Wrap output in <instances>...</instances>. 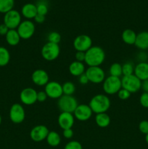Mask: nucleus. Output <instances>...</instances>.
<instances>
[{
  "label": "nucleus",
  "instance_id": "nucleus-13",
  "mask_svg": "<svg viewBox=\"0 0 148 149\" xmlns=\"http://www.w3.org/2000/svg\"><path fill=\"white\" fill-rule=\"evenodd\" d=\"M20 100L23 104L31 106L37 101V92L31 87L23 89L20 92Z\"/></svg>",
  "mask_w": 148,
  "mask_h": 149
},
{
  "label": "nucleus",
  "instance_id": "nucleus-3",
  "mask_svg": "<svg viewBox=\"0 0 148 149\" xmlns=\"http://www.w3.org/2000/svg\"><path fill=\"white\" fill-rule=\"evenodd\" d=\"M78 103L73 95H62L57 101V106L61 112H68L73 113L75 111Z\"/></svg>",
  "mask_w": 148,
  "mask_h": 149
},
{
  "label": "nucleus",
  "instance_id": "nucleus-35",
  "mask_svg": "<svg viewBox=\"0 0 148 149\" xmlns=\"http://www.w3.org/2000/svg\"><path fill=\"white\" fill-rule=\"evenodd\" d=\"M139 103L144 108L148 109V93H143L139 97Z\"/></svg>",
  "mask_w": 148,
  "mask_h": 149
},
{
  "label": "nucleus",
  "instance_id": "nucleus-5",
  "mask_svg": "<svg viewBox=\"0 0 148 149\" xmlns=\"http://www.w3.org/2000/svg\"><path fill=\"white\" fill-rule=\"evenodd\" d=\"M122 88L128 90L131 93H135L142 88V81L134 74L129 76H123L121 79Z\"/></svg>",
  "mask_w": 148,
  "mask_h": 149
},
{
  "label": "nucleus",
  "instance_id": "nucleus-41",
  "mask_svg": "<svg viewBox=\"0 0 148 149\" xmlns=\"http://www.w3.org/2000/svg\"><path fill=\"white\" fill-rule=\"evenodd\" d=\"M9 30L10 29H8V27L4 23L0 24V35L1 36H6V34L9 31Z\"/></svg>",
  "mask_w": 148,
  "mask_h": 149
},
{
  "label": "nucleus",
  "instance_id": "nucleus-4",
  "mask_svg": "<svg viewBox=\"0 0 148 149\" xmlns=\"http://www.w3.org/2000/svg\"><path fill=\"white\" fill-rule=\"evenodd\" d=\"M41 56L47 61H53L59 57L60 48L58 44L46 42L41 48Z\"/></svg>",
  "mask_w": 148,
  "mask_h": 149
},
{
  "label": "nucleus",
  "instance_id": "nucleus-15",
  "mask_svg": "<svg viewBox=\"0 0 148 149\" xmlns=\"http://www.w3.org/2000/svg\"><path fill=\"white\" fill-rule=\"evenodd\" d=\"M73 113L75 119L81 122H85L91 117L93 112L89 105L80 104L78 105Z\"/></svg>",
  "mask_w": 148,
  "mask_h": 149
},
{
  "label": "nucleus",
  "instance_id": "nucleus-22",
  "mask_svg": "<svg viewBox=\"0 0 148 149\" xmlns=\"http://www.w3.org/2000/svg\"><path fill=\"white\" fill-rule=\"evenodd\" d=\"M6 41H7V44L10 46H16L20 42V35L17 33V29H10L9 31L5 36Z\"/></svg>",
  "mask_w": 148,
  "mask_h": 149
},
{
  "label": "nucleus",
  "instance_id": "nucleus-29",
  "mask_svg": "<svg viewBox=\"0 0 148 149\" xmlns=\"http://www.w3.org/2000/svg\"><path fill=\"white\" fill-rule=\"evenodd\" d=\"M109 72H110V76L115 77H118L120 78V76L123 75L122 73V65L119 63H114L112 64L109 69Z\"/></svg>",
  "mask_w": 148,
  "mask_h": 149
},
{
  "label": "nucleus",
  "instance_id": "nucleus-36",
  "mask_svg": "<svg viewBox=\"0 0 148 149\" xmlns=\"http://www.w3.org/2000/svg\"><path fill=\"white\" fill-rule=\"evenodd\" d=\"M139 130L142 134H148V121L143 120L139 124Z\"/></svg>",
  "mask_w": 148,
  "mask_h": 149
},
{
  "label": "nucleus",
  "instance_id": "nucleus-16",
  "mask_svg": "<svg viewBox=\"0 0 148 149\" xmlns=\"http://www.w3.org/2000/svg\"><path fill=\"white\" fill-rule=\"evenodd\" d=\"M31 80L36 85L45 86L49 81V77L46 71L36 69L32 73Z\"/></svg>",
  "mask_w": 148,
  "mask_h": 149
},
{
  "label": "nucleus",
  "instance_id": "nucleus-21",
  "mask_svg": "<svg viewBox=\"0 0 148 149\" xmlns=\"http://www.w3.org/2000/svg\"><path fill=\"white\" fill-rule=\"evenodd\" d=\"M86 71L85 65L84 63L78 62V61H73L69 65L70 74L74 77H80L84 74Z\"/></svg>",
  "mask_w": 148,
  "mask_h": 149
},
{
  "label": "nucleus",
  "instance_id": "nucleus-11",
  "mask_svg": "<svg viewBox=\"0 0 148 149\" xmlns=\"http://www.w3.org/2000/svg\"><path fill=\"white\" fill-rule=\"evenodd\" d=\"M26 112L23 106L20 103H15L10 110V119L13 123L20 124L25 120Z\"/></svg>",
  "mask_w": 148,
  "mask_h": 149
},
{
  "label": "nucleus",
  "instance_id": "nucleus-2",
  "mask_svg": "<svg viewBox=\"0 0 148 149\" xmlns=\"http://www.w3.org/2000/svg\"><path fill=\"white\" fill-rule=\"evenodd\" d=\"M89 106L93 113H95L96 114L106 113L110 107V100L105 95H96L91 99Z\"/></svg>",
  "mask_w": 148,
  "mask_h": 149
},
{
  "label": "nucleus",
  "instance_id": "nucleus-14",
  "mask_svg": "<svg viewBox=\"0 0 148 149\" xmlns=\"http://www.w3.org/2000/svg\"><path fill=\"white\" fill-rule=\"evenodd\" d=\"M49 132V130L45 125H36L30 130V139L35 142H41L46 139Z\"/></svg>",
  "mask_w": 148,
  "mask_h": 149
},
{
  "label": "nucleus",
  "instance_id": "nucleus-19",
  "mask_svg": "<svg viewBox=\"0 0 148 149\" xmlns=\"http://www.w3.org/2000/svg\"><path fill=\"white\" fill-rule=\"evenodd\" d=\"M21 14L27 20L34 19L36 15L38 14L36 4L33 3L25 4L21 8Z\"/></svg>",
  "mask_w": 148,
  "mask_h": 149
},
{
  "label": "nucleus",
  "instance_id": "nucleus-6",
  "mask_svg": "<svg viewBox=\"0 0 148 149\" xmlns=\"http://www.w3.org/2000/svg\"><path fill=\"white\" fill-rule=\"evenodd\" d=\"M103 90L107 95L117 94L122 88L121 79L118 77L109 76L103 81Z\"/></svg>",
  "mask_w": 148,
  "mask_h": 149
},
{
  "label": "nucleus",
  "instance_id": "nucleus-8",
  "mask_svg": "<svg viewBox=\"0 0 148 149\" xmlns=\"http://www.w3.org/2000/svg\"><path fill=\"white\" fill-rule=\"evenodd\" d=\"M22 22L21 14L15 10H12L4 14V23L9 29H16Z\"/></svg>",
  "mask_w": 148,
  "mask_h": 149
},
{
  "label": "nucleus",
  "instance_id": "nucleus-43",
  "mask_svg": "<svg viewBox=\"0 0 148 149\" xmlns=\"http://www.w3.org/2000/svg\"><path fill=\"white\" fill-rule=\"evenodd\" d=\"M45 20H46V17H45V15H42L37 14L36 17H34L35 22L37 23H40V24L43 23L45 21Z\"/></svg>",
  "mask_w": 148,
  "mask_h": 149
},
{
  "label": "nucleus",
  "instance_id": "nucleus-12",
  "mask_svg": "<svg viewBox=\"0 0 148 149\" xmlns=\"http://www.w3.org/2000/svg\"><path fill=\"white\" fill-rule=\"evenodd\" d=\"M45 93L48 97L52 99H59L63 95L62 86L56 81H50L45 85Z\"/></svg>",
  "mask_w": 148,
  "mask_h": 149
},
{
  "label": "nucleus",
  "instance_id": "nucleus-46",
  "mask_svg": "<svg viewBox=\"0 0 148 149\" xmlns=\"http://www.w3.org/2000/svg\"><path fill=\"white\" fill-rule=\"evenodd\" d=\"M1 115H0V125H1Z\"/></svg>",
  "mask_w": 148,
  "mask_h": 149
},
{
  "label": "nucleus",
  "instance_id": "nucleus-26",
  "mask_svg": "<svg viewBox=\"0 0 148 149\" xmlns=\"http://www.w3.org/2000/svg\"><path fill=\"white\" fill-rule=\"evenodd\" d=\"M10 61V54L8 49L4 47H0V66H5Z\"/></svg>",
  "mask_w": 148,
  "mask_h": 149
},
{
  "label": "nucleus",
  "instance_id": "nucleus-47",
  "mask_svg": "<svg viewBox=\"0 0 148 149\" xmlns=\"http://www.w3.org/2000/svg\"></svg>",
  "mask_w": 148,
  "mask_h": 149
},
{
  "label": "nucleus",
  "instance_id": "nucleus-38",
  "mask_svg": "<svg viewBox=\"0 0 148 149\" xmlns=\"http://www.w3.org/2000/svg\"><path fill=\"white\" fill-rule=\"evenodd\" d=\"M48 97L47 95L45 93V91H39L37 92V101L39 102H44Z\"/></svg>",
  "mask_w": 148,
  "mask_h": 149
},
{
  "label": "nucleus",
  "instance_id": "nucleus-44",
  "mask_svg": "<svg viewBox=\"0 0 148 149\" xmlns=\"http://www.w3.org/2000/svg\"><path fill=\"white\" fill-rule=\"evenodd\" d=\"M142 89L145 93H148V79L142 81Z\"/></svg>",
  "mask_w": 148,
  "mask_h": 149
},
{
  "label": "nucleus",
  "instance_id": "nucleus-30",
  "mask_svg": "<svg viewBox=\"0 0 148 149\" xmlns=\"http://www.w3.org/2000/svg\"><path fill=\"white\" fill-rule=\"evenodd\" d=\"M62 92L63 95H73L75 91V86L71 81H66L62 84Z\"/></svg>",
  "mask_w": 148,
  "mask_h": 149
},
{
  "label": "nucleus",
  "instance_id": "nucleus-40",
  "mask_svg": "<svg viewBox=\"0 0 148 149\" xmlns=\"http://www.w3.org/2000/svg\"><path fill=\"white\" fill-rule=\"evenodd\" d=\"M78 81L81 84H83V85H85V84H87L89 81V79L87 77V76L86 75V74H83L82 75H81L80 77H78Z\"/></svg>",
  "mask_w": 148,
  "mask_h": 149
},
{
  "label": "nucleus",
  "instance_id": "nucleus-39",
  "mask_svg": "<svg viewBox=\"0 0 148 149\" xmlns=\"http://www.w3.org/2000/svg\"><path fill=\"white\" fill-rule=\"evenodd\" d=\"M62 134H63L64 138H66V139H71V138H73V136L74 135L72 128H71V129L63 130V133Z\"/></svg>",
  "mask_w": 148,
  "mask_h": 149
},
{
  "label": "nucleus",
  "instance_id": "nucleus-18",
  "mask_svg": "<svg viewBox=\"0 0 148 149\" xmlns=\"http://www.w3.org/2000/svg\"><path fill=\"white\" fill-rule=\"evenodd\" d=\"M133 74L142 81L147 79L148 63L141 62L137 63V65L134 67V73H133Z\"/></svg>",
  "mask_w": 148,
  "mask_h": 149
},
{
  "label": "nucleus",
  "instance_id": "nucleus-20",
  "mask_svg": "<svg viewBox=\"0 0 148 149\" xmlns=\"http://www.w3.org/2000/svg\"><path fill=\"white\" fill-rule=\"evenodd\" d=\"M134 45L141 50L148 49V31L139 32L136 34Z\"/></svg>",
  "mask_w": 148,
  "mask_h": 149
},
{
  "label": "nucleus",
  "instance_id": "nucleus-23",
  "mask_svg": "<svg viewBox=\"0 0 148 149\" xmlns=\"http://www.w3.org/2000/svg\"><path fill=\"white\" fill-rule=\"evenodd\" d=\"M121 37L124 43H126V45H134L135 43L136 33H135L134 31L131 30V29H125L122 33Z\"/></svg>",
  "mask_w": 148,
  "mask_h": 149
},
{
  "label": "nucleus",
  "instance_id": "nucleus-42",
  "mask_svg": "<svg viewBox=\"0 0 148 149\" xmlns=\"http://www.w3.org/2000/svg\"><path fill=\"white\" fill-rule=\"evenodd\" d=\"M147 55L145 52H141L138 54L137 59L139 61V63L141 62H147Z\"/></svg>",
  "mask_w": 148,
  "mask_h": 149
},
{
  "label": "nucleus",
  "instance_id": "nucleus-27",
  "mask_svg": "<svg viewBox=\"0 0 148 149\" xmlns=\"http://www.w3.org/2000/svg\"><path fill=\"white\" fill-rule=\"evenodd\" d=\"M15 0H0V13H7L13 10Z\"/></svg>",
  "mask_w": 148,
  "mask_h": 149
},
{
  "label": "nucleus",
  "instance_id": "nucleus-33",
  "mask_svg": "<svg viewBox=\"0 0 148 149\" xmlns=\"http://www.w3.org/2000/svg\"><path fill=\"white\" fill-rule=\"evenodd\" d=\"M64 149H83V147L78 141H71L65 145Z\"/></svg>",
  "mask_w": 148,
  "mask_h": 149
},
{
  "label": "nucleus",
  "instance_id": "nucleus-9",
  "mask_svg": "<svg viewBox=\"0 0 148 149\" xmlns=\"http://www.w3.org/2000/svg\"><path fill=\"white\" fill-rule=\"evenodd\" d=\"M35 24L30 20H23L17 27V31L20 38L23 39H29L35 33Z\"/></svg>",
  "mask_w": 148,
  "mask_h": 149
},
{
  "label": "nucleus",
  "instance_id": "nucleus-17",
  "mask_svg": "<svg viewBox=\"0 0 148 149\" xmlns=\"http://www.w3.org/2000/svg\"><path fill=\"white\" fill-rule=\"evenodd\" d=\"M57 122L61 129H71L74 125V116L71 113L61 112L58 116Z\"/></svg>",
  "mask_w": 148,
  "mask_h": 149
},
{
  "label": "nucleus",
  "instance_id": "nucleus-28",
  "mask_svg": "<svg viewBox=\"0 0 148 149\" xmlns=\"http://www.w3.org/2000/svg\"><path fill=\"white\" fill-rule=\"evenodd\" d=\"M36 9H37V13L42 15H45L48 13L49 11V6L46 0H39L36 4Z\"/></svg>",
  "mask_w": 148,
  "mask_h": 149
},
{
  "label": "nucleus",
  "instance_id": "nucleus-37",
  "mask_svg": "<svg viewBox=\"0 0 148 149\" xmlns=\"http://www.w3.org/2000/svg\"><path fill=\"white\" fill-rule=\"evenodd\" d=\"M85 56H86L85 52H80V51H77L76 53L75 54V61H78V62L84 63V61H85Z\"/></svg>",
  "mask_w": 148,
  "mask_h": 149
},
{
  "label": "nucleus",
  "instance_id": "nucleus-10",
  "mask_svg": "<svg viewBox=\"0 0 148 149\" xmlns=\"http://www.w3.org/2000/svg\"><path fill=\"white\" fill-rule=\"evenodd\" d=\"M92 47V39L86 34H81L74 39L73 47L76 51L86 52Z\"/></svg>",
  "mask_w": 148,
  "mask_h": 149
},
{
  "label": "nucleus",
  "instance_id": "nucleus-25",
  "mask_svg": "<svg viewBox=\"0 0 148 149\" xmlns=\"http://www.w3.org/2000/svg\"><path fill=\"white\" fill-rule=\"evenodd\" d=\"M46 142L50 146L56 147L59 145L61 142V137L55 131H49L47 137L46 138Z\"/></svg>",
  "mask_w": 148,
  "mask_h": 149
},
{
  "label": "nucleus",
  "instance_id": "nucleus-24",
  "mask_svg": "<svg viewBox=\"0 0 148 149\" xmlns=\"http://www.w3.org/2000/svg\"><path fill=\"white\" fill-rule=\"evenodd\" d=\"M95 122L100 127L104 128L109 126L110 123V118L106 113H97L95 116Z\"/></svg>",
  "mask_w": 148,
  "mask_h": 149
},
{
  "label": "nucleus",
  "instance_id": "nucleus-45",
  "mask_svg": "<svg viewBox=\"0 0 148 149\" xmlns=\"http://www.w3.org/2000/svg\"><path fill=\"white\" fill-rule=\"evenodd\" d=\"M146 136H145V141H146L147 143L148 144V134H147V135H145Z\"/></svg>",
  "mask_w": 148,
  "mask_h": 149
},
{
  "label": "nucleus",
  "instance_id": "nucleus-34",
  "mask_svg": "<svg viewBox=\"0 0 148 149\" xmlns=\"http://www.w3.org/2000/svg\"><path fill=\"white\" fill-rule=\"evenodd\" d=\"M131 94V93H129L128 90H125V89L123 88L120 89V90L118 91V93H117L118 97H119V99L123 100H127V99H129V97H130Z\"/></svg>",
  "mask_w": 148,
  "mask_h": 149
},
{
  "label": "nucleus",
  "instance_id": "nucleus-1",
  "mask_svg": "<svg viewBox=\"0 0 148 149\" xmlns=\"http://www.w3.org/2000/svg\"><path fill=\"white\" fill-rule=\"evenodd\" d=\"M85 53L84 62L89 66H100L105 59L104 49L99 46H92Z\"/></svg>",
  "mask_w": 148,
  "mask_h": 149
},
{
  "label": "nucleus",
  "instance_id": "nucleus-31",
  "mask_svg": "<svg viewBox=\"0 0 148 149\" xmlns=\"http://www.w3.org/2000/svg\"><path fill=\"white\" fill-rule=\"evenodd\" d=\"M122 73H123V76H129L133 74L134 66L133 63L131 62H126L123 65H122Z\"/></svg>",
  "mask_w": 148,
  "mask_h": 149
},
{
  "label": "nucleus",
  "instance_id": "nucleus-32",
  "mask_svg": "<svg viewBox=\"0 0 148 149\" xmlns=\"http://www.w3.org/2000/svg\"><path fill=\"white\" fill-rule=\"evenodd\" d=\"M61 35L57 31H52L48 34V42H52L55 44H59L61 41Z\"/></svg>",
  "mask_w": 148,
  "mask_h": 149
},
{
  "label": "nucleus",
  "instance_id": "nucleus-7",
  "mask_svg": "<svg viewBox=\"0 0 148 149\" xmlns=\"http://www.w3.org/2000/svg\"><path fill=\"white\" fill-rule=\"evenodd\" d=\"M89 81L94 84H100L105 79V74L100 66H89L85 71Z\"/></svg>",
  "mask_w": 148,
  "mask_h": 149
}]
</instances>
